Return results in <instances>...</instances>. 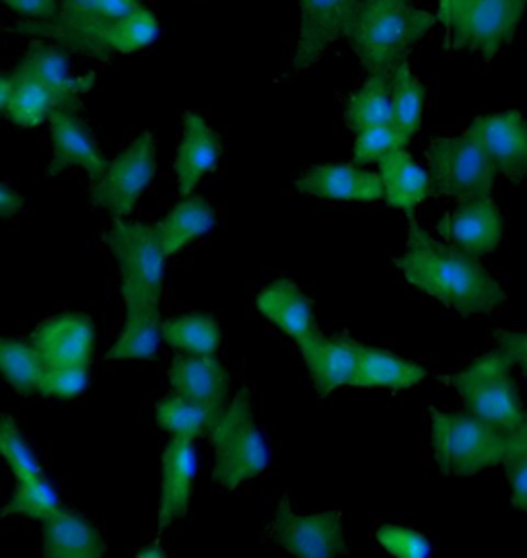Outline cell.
I'll return each instance as SVG.
<instances>
[{
    "mask_svg": "<svg viewBox=\"0 0 527 558\" xmlns=\"http://www.w3.org/2000/svg\"><path fill=\"white\" fill-rule=\"evenodd\" d=\"M395 264L418 291L462 316L490 314L507 303L501 284L476 256L437 242L420 225H410L404 254Z\"/></svg>",
    "mask_w": 527,
    "mask_h": 558,
    "instance_id": "6da1fadb",
    "label": "cell"
},
{
    "mask_svg": "<svg viewBox=\"0 0 527 558\" xmlns=\"http://www.w3.org/2000/svg\"><path fill=\"white\" fill-rule=\"evenodd\" d=\"M434 23V15L408 0H363L346 38L369 75L392 73Z\"/></svg>",
    "mask_w": 527,
    "mask_h": 558,
    "instance_id": "7a4b0ae2",
    "label": "cell"
},
{
    "mask_svg": "<svg viewBox=\"0 0 527 558\" xmlns=\"http://www.w3.org/2000/svg\"><path fill=\"white\" fill-rule=\"evenodd\" d=\"M145 0H60L52 21H20L9 27L21 36H36L58 44L66 52L106 62L113 57L110 29Z\"/></svg>",
    "mask_w": 527,
    "mask_h": 558,
    "instance_id": "3957f363",
    "label": "cell"
},
{
    "mask_svg": "<svg viewBox=\"0 0 527 558\" xmlns=\"http://www.w3.org/2000/svg\"><path fill=\"white\" fill-rule=\"evenodd\" d=\"M431 446L441 474L471 476L507 460L511 433L471 412L431 409Z\"/></svg>",
    "mask_w": 527,
    "mask_h": 558,
    "instance_id": "277c9868",
    "label": "cell"
},
{
    "mask_svg": "<svg viewBox=\"0 0 527 558\" xmlns=\"http://www.w3.org/2000/svg\"><path fill=\"white\" fill-rule=\"evenodd\" d=\"M527 0H439L437 23L452 50L497 57L515 38Z\"/></svg>",
    "mask_w": 527,
    "mask_h": 558,
    "instance_id": "5b68a950",
    "label": "cell"
},
{
    "mask_svg": "<svg viewBox=\"0 0 527 558\" xmlns=\"http://www.w3.org/2000/svg\"><path fill=\"white\" fill-rule=\"evenodd\" d=\"M215 446V481L237 488L262 474L270 462V449L252 414L249 393L242 390L226 407L210 430Z\"/></svg>",
    "mask_w": 527,
    "mask_h": 558,
    "instance_id": "8992f818",
    "label": "cell"
},
{
    "mask_svg": "<svg viewBox=\"0 0 527 558\" xmlns=\"http://www.w3.org/2000/svg\"><path fill=\"white\" fill-rule=\"evenodd\" d=\"M511 369L507 354L494 349L452 377L468 412L508 433L519 427L527 414Z\"/></svg>",
    "mask_w": 527,
    "mask_h": 558,
    "instance_id": "52a82bcc",
    "label": "cell"
},
{
    "mask_svg": "<svg viewBox=\"0 0 527 558\" xmlns=\"http://www.w3.org/2000/svg\"><path fill=\"white\" fill-rule=\"evenodd\" d=\"M110 250L120 268V289L126 307H159L166 279V252L155 225L115 221Z\"/></svg>",
    "mask_w": 527,
    "mask_h": 558,
    "instance_id": "ba28073f",
    "label": "cell"
},
{
    "mask_svg": "<svg viewBox=\"0 0 527 558\" xmlns=\"http://www.w3.org/2000/svg\"><path fill=\"white\" fill-rule=\"evenodd\" d=\"M434 192L453 201L487 198L492 192L497 169L470 131L459 136L434 138L427 150Z\"/></svg>",
    "mask_w": 527,
    "mask_h": 558,
    "instance_id": "9c48e42d",
    "label": "cell"
},
{
    "mask_svg": "<svg viewBox=\"0 0 527 558\" xmlns=\"http://www.w3.org/2000/svg\"><path fill=\"white\" fill-rule=\"evenodd\" d=\"M157 171V149L151 132L138 134L94 184V205L115 219L128 217Z\"/></svg>",
    "mask_w": 527,
    "mask_h": 558,
    "instance_id": "30bf717a",
    "label": "cell"
},
{
    "mask_svg": "<svg viewBox=\"0 0 527 558\" xmlns=\"http://www.w3.org/2000/svg\"><path fill=\"white\" fill-rule=\"evenodd\" d=\"M363 0H299V36L293 71L316 66L323 52L348 36Z\"/></svg>",
    "mask_w": 527,
    "mask_h": 558,
    "instance_id": "8fae6325",
    "label": "cell"
},
{
    "mask_svg": "<svg viewBox=\"0 0 527 558\" xmlns=\"http://www.w3.org/2000/svg\"><path fill=\"white\" fill-rule=\"evenodd\" d=\"M274 538L291 555L302 558H332L346 553V538L339 513L297 515L283 501L274 513Z\"/></svg>",
    "mask_w": 527,
    "mask_h": 558,
    "instance_id": "7c38bea8",
    "label": "cell"
},
{
    "mask_svg": "<svg viewBox=\"0 0 527 558\" xmlns=\"http://www.w3.org/2000/svg\"><path fill=\"white\" fill-rule=\"evenodd\" d=\"M437 229L453 247L480 258L499 247L505 235V219L499 206L487 196L457 203L452 213L439 221Z\"/></svg>",
    "mask_w": 527,
    "mask_h": 558,
    "instance_id": "4fadbf2b",
    "label": "cell"
},
{
    "mask_svg": "<svg viewBox=\"0 0 527 558\" xmlns=\"http://www.w3.org/2000/svg\"><path fill=\"white\" fill-rule=\"evenodd\" d=\"M468 131L487 150L499 175L511 182L527 178V120L519 112L489 113L480 116Z\"/></svg>",
    "mask_w": 527,
    "mask_h": 558,
    "instance_id": "5bb4252c",
    "label": "cell"
},
{
    "mask_svg": "<svg viewBox=\"0 0 527 558\" xmlns=\"http://www.w3.org/2000/svg\"><path fill=\"white\" fill-rule=\"evenodd\" d=\"M78 106H64L57 110L50 120L52 126V163L48 168V175H60L62 171L71 168H81L87 171L91 182H99L110 168L108 159L95 143L89 126L78 118Z\"/></svg>",
    "mask_w": 527,
    "mask_h": 558,
    "instance_id": "9a60e30c",
    "label": "cell"
},
{
    "mask_svg": "<svg viewBox=\"0 0 527 558\" xmlns=\"http://www.w3.org/2000/svg\"><path fill=\"white\" fill-rule=\"evenodd\" d=\"M297 190L305 196L336 203H377L385 198L381 175L357 163L314 166L297 180Z\"/></svg>",
    "mask_w": 527,
    "mask_h": 558,
    "instance_id": "2e32d148",
    "label": "cell"
},
{
    "mask_svg": "<svg viewBox=\"0 0 527 558\" xmlns=\"http://www.w3.org/2000/svg\"><path fill=\"white\" fill-rule=\"evenodd\" d=\"M303 359L321 398L342 386H353L357 372L358 342L346 336H323L318 330L299 342Z\"/></svg>",
    "mask_w": 527,
    "mask_h": 558,
    "instance_id": "e0dca14e",
    "label": "cell"
},
{
    "mask_svg": "<svg viewBox=\"0 0 527 558\" xmlns=\"http://www.w3.org/2000/svg\"><path fill=\"white\" fill-rule=\"evenodd\" d=\"M44 365H89L94 356V322L83 314H62L39 324L32 338Z\"/></svg>",
    "mask_w": 527,
    "mask_h": 558,
    "instance_id": "ac0fdd59",
    "label": "cell"
},
{
    "mask_svg": "<svg viewBox=\"0 0 527 558\" xmlns=\"http://www.w3.org/2000/svg\"><path fill=\"white\" fill-rule=\"evenodd\" d=\"M173 391L194 404L221 414L229 396V373L215 354L184 353L170 369Z\"/></svg>",
    "mask_w": 527,
    "mask_h": 558,
    "instance_id": "d6986e66",
    "label": "cell"
},
{
    "mask_svg": "<svg viewBox=\"0 0 527 558\" xmlns=\"http://www.w3.org/2000/svg\"><path fill=\"white\" fill-rule=\"evenodd\" d=\"M17 73L25 76H32L39 81L44 87H48L52 94L64 106H78V97L89 94L94 89L95 75L76 76L71 71V62L58 44L52 41H34L25 57L21 58Z\"/></svg>",
    "mask_w": 527,
    "mask_h": 558,
    "instance_id": "ffe728a7",
    "label": "cell"
},
{
    "mask_svg": "<svg viewBox=\"0 0 527 558\" xmlns=\"http://www.w3.org/2000/svg\"><path fill=\"white\" fill-rule=\"evenodd\" d=\"M221 150L223 147L219 132L212 131L200 113H186L182 141L173 163L177 192L182 196H189L200 180L217 169Z\"/></svg>",
    "mask_w": 527,
    "mask_h": 558,
    "instance_id": "44dd1931",
    "label": "cell"
},
{
    "mask_svg": "<svg viewBox=\"0 0 527 558\" xmlns=\"http://www.w3.org/2000/svg\"><path fill=\"white\" fill-rule=\"evenodd\" d=\"M196 481L194 439L173 437L163 451V481L159 501V525L166 530L188 513Z\"/></svg>",
    "mask_w": 527,
    "mask_h": 558,
    "instance_id": "7402d4cb",
    "label": "cell"
},
{
    "mask_svg": "<svg viewBox=\"0 0 527 558\" xmlns=\"http://www.w3.org/2000/svg\"><path fill=\"white\" fill-rule=\"evenodd\" d=\"M379 175L385 190V203L392 208L413 215L434 190L431 171L420 168L406 149L392 150L379 159Z\"/></svg>",
    "mask_w": 527,
    "mask_h": 558,
    "instance_id": "603a6c76",
    "label": "cell"
},
{
    "mask_svg": "<svg viewBox=\"0 0 527 558\" xmlns=\"http://www.w3.org/2000/svg\"><path fill=\"white\" fill-rule=\"evenodd\" d=\"M256 307L264 317H268L284 335L295 338L297 342L316 330L314 307L302 289L291 280L270 282L258 293Z\"/></svg>",
    "mask_w": 527,
    "mask_h": 558,
    "instance_id": "cb8c5ba5",
    "label": "cell"
},
{
    "mask_svg": "<svg viewBox=\"0 0 527 558\" xmlns=\"http://www.w3.org/2000/svg\"><path fill=\"white\" fill-rule=\"evenodd\" d=\"M106 555V542L94 525L73 511L60 509L44 521V557L99 558Z\"/></svg>",
    "mask_w": 527,
    "mask_h": 558,
    "instance_id": "d4e9b609",
    "label": "cell"
},
{
    "mask_svg": "<svg viewBox=\"0 0 527 558\" xmlns=\"http://www.w3.org/2000/svg\"><path fill=\"white\" fill-rule=\"evenodd\" d=\"M425 377L427 372L413 361H406L381 349L358 344L357 372L353 377V386L406 390L420 384Z\"/></svg>",
    "mask_w": 527,
    "mask_h": 558,
    "instance_id": "484cf974",
    "label": "cell"
},
{
    "mask_svg": "<svg viewBox=\"0 0 527 558\" xmlns=\"http://www.w3.org/2000/svg\"><path fill=\"white\" fill-rule=\"evenodd\" d=\"M217 223L215 210L200 196H189L155 225L157 240L161 243L166 256L177 254L189 242L207 235Z\"/></svg>",
    "mask_w": 527,
    "mask_h": 558,
    "instance_id": "4316f807",
    "label": "cell"
},
{
    "mask_svg": "<svg viewBox=\"0 0 527 558\" xmlns=\"http://www.w3.org/2000/svg\"><path fill=\"white\" fill-rule=\"evenodd\" d=\"M344 118L355 134L377 124H394L392 73H371L367 76V81L348 97Z\"/></svg>",
    "mask_w": 527,
    "mask_h": 558,
    "instance_id": "83f0119b",
    "label": "cell"
},
{
    "mask_svg": "<svg viewBox=\"0 0 527 558\" xmlns=\"http://www.w3.org/2000/svg\"><path fill=\"white\" fill-rule=\"evenodd\" d=\"M163 338L159 307H126V324L108 351V359H151Z\"/></svg>",
    "mask_w": 527,
    "mask_h": 558,
    "instance_id": "f1b7e54d",
    "label": "cell"
},
{
    "mask_svg": "<svg viewBox=\"0 0 527 558\" xmlns=\"http://www.w3.org/2000/svg\"><path fill=\"white\" fill-rule=\"evenodd\" d=\"M15 73V95L7 108L4 116L17 124L21 129H38L46 120H52L57 110L64 108V104L52 94L48 87H44L39 81L32 76Z\"/></svg>",
    "mask_w": 527,
    "mask_h": 558,
    "instance_id": "f546056e",
    "label": "cell"
},
{
    "mask_svg": "<svg viewBox=\"0 0 527 558\" xmlns=\"http://www.w3.org/2000/svg\"><path fill=\"white\" fill-rule=\"evenodd\" d=\"M392 101H394V124L413 143L422 122L427 104V87L413 73L410 64L404 60L392 71Z\"/></svg>",
    "mask_w": 527,
    "mask_h": 558,
    "instance_id": "4dcf8cb0",
    "label": "cell"
},
{
    "mask_svg": "<svg viewBox=\"0 0 527 558\" xmlns=\"http://www.w3.org/2000/svg\"><path fill=\"white\" fill-rule=\"evenodd\" d=\"M155 418H157V425L163 430H168L171 437L196 439V437H203L212 430L219 414L175 393V396L163 398L157 404Z\"/></svg>",
    "mask_w": 527,
    "mask_h": 558,
    "instance_id": "1f68e13d",
    "label": "cell"
},
{
    "mask_svg": "<svg viewBox=\"0 0 527 558\" xmlns=\"http://www.w3.org/2000/svg\"><path fill=\"white\" fill-rule=\"evenodd\" d=\"M163 340L182 353L215 354L221 344V328L205 314L170 317L163 322Z\"/></svg>",
    "mask_w": 527,
    "mask_h": 558,
    "instance_id": "d6a6232c",
    "label": "cell"
},
{
    "mask_svg": "<svg viewBox=\"0 0 527 558\" xmlns=\"http://www.w3.org/2000/svg\"><path fill=\"white\" fill-rule=\"evenodd\" d=\"M0 365L4 379L11 388L23 396H29L38 390L39 375L44 372V361L38 349L17 338H2L0 340Z\"/></svg>",
    "mask_w": 527,
    "mask_h": 558,
    "instance_id": "836d02e7",
    "label": "cell"
},
{
    "mask_svg": "<svg viewBox=\"0 0 527 558\" xmlns=\"http://www.w3.org/2000/svg\"><path fill=\"white\" fill-rule=\"evenodd\" d=\"M159 38V21L149 7L140 4L126 17L115 21L110 29V48L113 54H132Z\"/></svg>",
    "mask_w": 527,
    "mask_h": 558,
    "instance_id": "e575fe53",
    "label": "cell"
},
{
    "mask_svg": "<svg viewBox=\"0 0 527 558\" xmlns=\"http://www.w3.org/2000/svg\"><path fill=\"white\" fill-rule=\"evenodd\" d=\"M60 511L57 493L44 476H32L17 481L11 501L4 505V515H25L34 520L46 521Z\"/></svg>",
    "mask_w": 527,
    "mask_h": 558,
    "instance_id": "d590c367",
    "label": "cell"
},
{
    "mask_svg": "<svg viewBox=\"0 0 527 558\" xmlns=\"http://www.w3.org/2000/svg\"><path fill=\"white\" fill-rule=\"evenodd\" d=\"M410 141L404 136L395 124H377L363 129L355 134V147H353V161L357 166L379 163L381 157L397 149H406Z\"/></svg>",
    "mask_w": 527,
    "mask_h": 558,
    "instance_id": "8d00e7d4",
    "label": "cell"
},
{
    "mask_svg": "<svg viewBox=\"0 0 527 558\" xmlns=\"http://www.w3.org/2000/svg\"><path fill=\"white\" fill-rule=\"evenodd\" d=\"M0 449H2L4 462L11 468L17 481L41 474L36 456L25 444L17 423L11 416H2L0 421Z\"/></svg>",
    "mask_w": 527,
    "mask_h": 558,
    "instance_id": "74e56055",
    "label": "cell"
},
{
    "mask_svg": "<svg viewBox=\"0 0 527 558\" xmlns=\"http://www.w3.org/2000/svg\"><path fill=\"white\" fill-rule=\"evenodd\" d=\"M87 384H89V365H78V367L44 365L36 391L44 398L71 400L81 391H85Z\"/></svg>",
    "mask_w": 527,
    "mask_h": 558,
    "instance_id": "f35d334b",
    "label": "cell"
},
{
    "mask_svg": "<svg viewBox=\"0 0 527 558\" xmlns=\"http://www.w3.org/2000/svg\"><path fill=\"white\" fill-rule=\"evenodd\" d=\"M377 542L381 548H385L390 555L400 558H425L431 555V542L425 538L420 532L385 523L377 530Z\"/></svg>",
    "mask_w": 527,
    "mask_h": 558,
    "instance_id": "ab89813d",
    "label": "cell"
},
{
    "mask_svg": "<svg viewBox=\"0 0 527 558\" xmlns=\"http://www.w3.org/2000/svg\"><path fill=\"white\" fill-rule=\"evenodd\" d=\"M503 465L507 472L513 507L527 513V453H508Z\"/></svg>",
    "mask_w": 527,
    "mask_h": 558,
    "instance_id": "60d3db41",
    "label": "cell"
},
{
    "mask_svg": "<svg viewBox=\"0 0 527 558\" xmlns=\"http://www.w3.org/2000/svg\"><path fill=\"white\" fill-rule=\"evenodd\" d=\"M23 21H52L60 13V0H2Z\"/></svg>",
    "mask_w": 527,
    "mask_h": 558,
    "instance_id": "b9f144b4",
    "label": "cell"
},
{
    "mask_svg": "<svg viewBox=\"0 0 527 558\" xmlns=\"http://www.w3.org/2000/svg\"><path fill=\"white\" fill-rule=\"evenodd\" d=\"M497 349L507 354L513 367H517L527 377V330L526 332H517V330L501 332L497 338Z\"/></svg>",
    "mask_w": 527,
    "mask_h": 558,
    "instance_id": "7bdbcfd3",
    "label": "cell"
},
{
    "mask_svg": "<svg viewBox=\"0 0 527 558\" xmlns=\"http://www.w3.org/2000/svg\"><path fill=\"white\" fill-rule=\"evenodd\" d=\"M23 206V196L7 182L0 186V213L4 219L15 217Z\"/></svg>",
    "mask_w": 527,
    "mask_h": 558,
    "instance_id": "ee69618b",
    "label": "cell"
},
{
    "mask_svg": "<svg viewBox=\"0 0 527 558\" xmlns=\"http://www.w3.org/2000/svg\"><path fill=\"white\" fill-rule=\"evenodd\" d=\"M15 87H17L15 73H2V76H0V110H2V113L7 112V108L13 99Z\"/></svg>",
    "mask_w": 527,
    "mask_h": 558,
    "instance_id": "f6af8a7d",
    "label": "cell"
},
{
    "mask_svg": "<svg viewBox=\"0 0 527 558\" xmlns=\"http://www.w3.org/2000/svg\"><path fill=\"white\" fill-rule=\"evenodd\" d=\"M508 453H527V414L524 423L511 430V449Z\"/></svg>",
    "mask_w": 527,
    "mask_h": 558,
    "instance_id": "bcb514c9",
    "label": "cell"
},
{
    "mask_svg": "<svg viewBox=\"0 0 527 558\" xmlns=\"http://www.w3.org/2000/svg\"><path fill=\"white\" fill-rule=\"evenodd\" d=\"M136 557L140 558H166L168 557V553L163 550V548H159V546H147V548H143V550H138V555Z\"/></svg>",
    "mask_w": 527,
    "mask_h": 558,
    "instance_id": "7dc6e473",
    "label": "cell"
}]
</instances>
